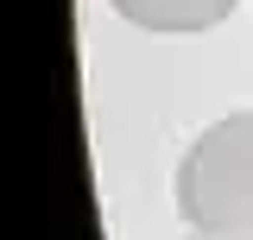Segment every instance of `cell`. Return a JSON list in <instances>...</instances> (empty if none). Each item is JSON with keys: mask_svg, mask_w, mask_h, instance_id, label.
Segmentation results:
<instances>
[{"mask_svg": "<svg viewBox=\"0 0 253 240\" xmlns=\"http://www.w3.org/2000/svg\"><path fill=\"white\" fill-rule=\"evenodd\" d=\"M114 13L146 32H209L234 13V0H114Z\"/></svg>", "mask_w": 253, "mask_h": 240, "instance_id": "7a4b0ae2", "label": "cell"}, {"mask_svg": "<svg viewBox=\"0 0 253 240\" xmlns=\"http://www.w3.org/2000/svg\"><path fill=\"white\" fill-rule=\"evenodd\" d=\"M177 215L196 234H253V108L190 139L177 158Z\"/></svg>", "mask_w": 253, "mask_h": 240, "instance_id": "6da1fadb", "label": "cell"}, {"mask_svg": "<svg viewBox=\"0 0 253 240\" xmlns=\"http://www.w3.org/2000/svg\"><path fill=\"white\" fill-rule=\"evenodd\" d=\"M190 240H253V234H190Z\"/></svg>", "mask_w": 253, "mask_h": 240, "instance_id": "3957f363", "label": "cell"}]
</instances>
